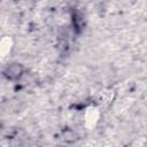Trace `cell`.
Listing matches in <instances>:
<instances>
[{
  "label": "cell",
  "instance_id": "1",
  "mask_svg": "<svg viewBox=\"0 0 147 147\" xmlns=\"http://www.w3.org/2000/svg\"><path fill=\"white\" fill-rule=\"evenodd\" d=\"M22 72H23V67H22L21 64L15 63V64L9 65V67L6 69L5 75H6L7 78H9V79H16V78H18V77L22 75Z\"/></svg>",
  "mask_w": 147,
  "mask_h": 147
}]
</instances>
